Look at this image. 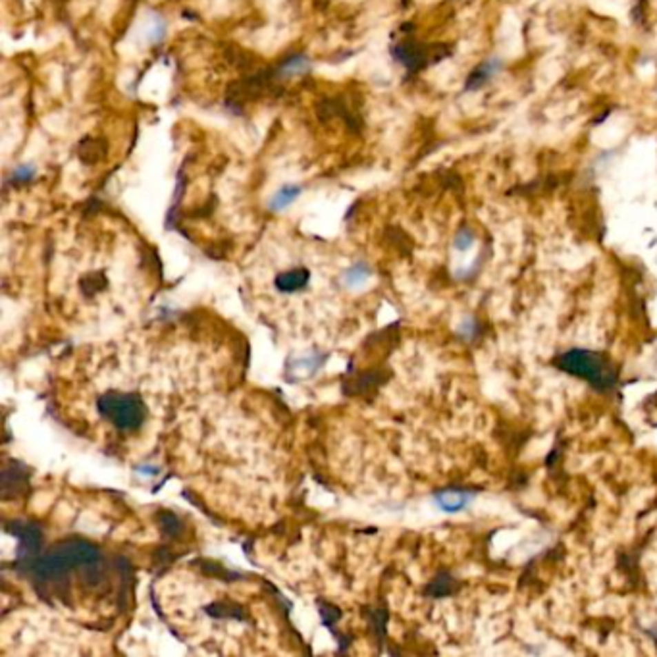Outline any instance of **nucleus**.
<instances>
[{
  "label": "nucleus",
  "mask_w": 657,
  "mask_h": 657,
  "mask_svg": "<svg viewBox=\"0 0 657 657\" xmlns=\"http://www.w3.org/2000/svg\"><path fill=\"white\" fill-rule=\"evenodd\" d=\"M554 365L567 374L586 380L598 392H611L619 382L615 365L603 353L590 349H571L555 358Z\"/></svg>",
  "instance_id": "nucleus-1"
},
{
  "label": "nucleus",
  "mask_w": 657,
  "mask_h": 657,
  "mask_svg": "<svg viewBox=\"0 0 657 657\" xmlns=\"http://www.w3.org/2000/svg\"><path fill=\"white\" fill-rule=\"evenodd\" d=\"M99 561V549L87 542H64L52 549L47 557H43L35 565V574L39 578H54L72 571L79 565H89Z\"/></svg>",
  "instance_id": "nucleus-2"
},
{
  "label": "nucleus",
  "mask_w": 657,
  "mask_h": 657,
  "mask_svg": "<svg viewBox=\"0 0 657 657\" xmlns=\"http://www.w3.org/2000/svg\"><path fill=\"white\" fill-rule=\"evenodd\" d=\"M99 411L123 432L135 430L145 418L141 399L130 394H106L99 397Z\"/></svg>",
  "instance_id": "nucleus-3"
},
{
  "label": "nucleus",
  "mask_w": 657,
  "mask_h": 657,
  "mask_svg": "<svg viewBox=\"0 0 657 657\" xmlns=\"http://www.w3.org/2000/svg\"><path fill=\"white\" fill-rule=\"evenodd\" d=\"M392 54L397 62H401L405 68H409L411 72H416L428 62V48H424L423 45L414 43V41H405L399 43L397 47H394Z\"/></svg>",
  "instance_id": "nucleus-4"
},
{
  "label": "nucleus",
  "mask_w": 657,
  "mask_h": 657,
  "mask_svg": "<svg viewBox=\"0 0 657 657\" xmlns=\"http://www.w3.org/2000/svg\"><path fill=\"white\" fill-rule=\"evenodd\" d=\"M472 498H474V492L461 488L441 489V492L436 494V501H438L440 509H443L445 513H459V511H463L469 505Z\"/></svg>",
  "instance_id": "nucleus-5"
},
{
  "label": "nucleus",
  "mask_w": 657,
  "mask_h": 657,
  "mask_svg": "<svg viewBox=\"0 0 657 657\" xmlns=\"http://www.w3.org/2000/svg\"><path fill=\"white\" fill-rule=\"evenodd\" d=\"M14 532L21 538V547H19V559L31 557L37 554V547L41 544V534L33 525H14Z\"/></svg>",
  "instance_id": "nucleus-6"
},
{
  "label": "nucleus",
  "mask_w": 657,
  "mask_h": 657,
  "mask_svg": "<svg viewBox=\"0 0 657 657\" xmlns=\"http://www.w3.org/2000/svg\"><path fill=\"white\" fill-rule=\"evenodd\" d=\"M309 282V270L305 268H297V270H290V272L280 274L276 278V287L283 293L297 292L301 287H305Z\"/></svg>",
  "instance_id": "nucleus-7"
},
{
  "label": "nucleus",
  "mask_w": 657,
  "mask_h": 657,
  "mask_svg": "<svg viewBox=\"0 0 657 657\" xmlns=\"http://www.w3.org/2000/svg\"><path fill=\"white\" fill-rule=\"evenodd\" d=\"M299 195H301L299 185H283V188L278 189V191L274 193V197L270 199V210H272V212L285 210V208L290 207L292 203L297 201Z\"/></svg>",
  "instance_id": "nucleus-8"
},
{
  "label": "nucleus",
  "mask_w": 657,
  "mask_h": 657,
  "mask_svg": "<svg viewBox=\"0 0 657 657\" xmlns=\"http://www.w3.org/2000/svg\"><path fill=\"white\" fill-rule=\"evenodd\" d=\"M310 70V60L305 54H293L287 60H283L280 68H278V74L283 77H292V75H303Z\"/></svg>",
  "instance_id": "nucleus-9"
},
{
  "label": "nucleus",
  "mask_w": 657,
  "mask_h": 657,
  "mask_svg": "<svg viewBox=\"0 0 657 657\" xmlns=\"http://www.w3.org/2000/svg\"><path fill=\"white\" fill-rule=\"evenodd\" d=\"M496 70H498V62H484L482 66L476 68V70L469 75L467 89H478L480 85L486 83L489 77L496 74Z\"/></svg>",
  "instance_id": "nucleus-10"
},
{
  "label": "nucleus",
  "mask_w": 657,
  "mask_h": 657,
  "mask_svg": "<svg viewBox=\"0 0 657 657\" xmlns=\"http://www.w3.org/2000/svg\"><path fill=\"white\" fill-rule=\"evenodd\" d=\"M320 363H322V357H305L299 358V361H295L292 365V372L295 378H299V380H305V378H309V376L314 374V370L319 368Z\"/></svg>",
  "instance_id": "nucleus-11"
},
{
  "label": "nucleus",
  "mask_w": 657,
  "mask_h": 657,
  "mask_svg": "<svg viewBox=\"0 0 657 657\" xmlns=\"http://www.w3.org/2000/svg\"><path fill=\"white\" fill-rule=\"evenodd\" d=\"M457 588L455 580L451 578L449 574H440L430 586H428V594L434 598H441V596H449L451 592Z\"/></svg>",
  "instance_id": "nucleus-12"
},
{
  "label": "nucleus",
  "mask_w": 657,
  "mask_h": 657,
  "mask_svg": "<svg viewBox=\"0 0 657 657\" xmlns=\"http://www.w3.org/2000/svg\"><path fill=\"white\" fill-rule=\"evenodd\" d=\"M368 278H370V268L363 263L355 264L349 272H345V283H347L349 287L363 285Z\"/></svg>",
  "instance_id": "nucleus-13"
},
{
  "label": "nucleus",
  "mask_w": 657,
  "mask_h": 657,
  "mask_svg": "<svg viewBox=\"0 0 657 657\" xmlns=\"http://www.w3.org/2000/svg\"><path fill=\"white\" fill-rule=\"evenodd\" d=\"M35 176H37L35 166H31V164H23V166H18V168L12 172L10 181H12L14 185H21V183H29L31 179H35Z\"/></svg>",
  "instance_id": "nucleus-14"
},
{
  "label": "nucleus",
  "mask_w": 657,
  "mask_h": 657,
  "mask_svg": "<svg viewBox=\"0 0 657 657\" xmlns=\"http://www.w3.org/2000/svg\"><path fill=\"white\" fill-rule=\"evenodd\" d=\"M472 241H474V235L470 234L469 230H463V232H459L457 237H455V247H457L459 251H467L470 245H472Z\"/></svg>",
  "instance_id": "nucleus-15"
}]
</instances>
